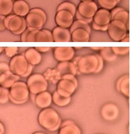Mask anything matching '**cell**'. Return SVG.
Returning a JSON list of instances; mask_svg holds the SVG:
<instances>
[{
    "mask_svg": "<svg viewBox=\"0 0 134 134\" xmlns=\"http://www.w3.org/2000/svg\"><path fill=\"white\" fill-rule=\"evenodd\" d=\"M39 124L46 130L54 131L60 127L61 118L59 113L52 108L43 109L38 116Z\"/></svg>",
    "mask_w": 134,
    "mask_h": 134,
    "instance_id": "6da1fadb",
    "label": "cell"
},
{
    "mask_svg": "<svg viewBox=\"0 0 134 134\" xmlns=\"http://www.w3.org/2000/svg\"><path fill=\"white\" fill-rule=\"evenodd\" d=\"M72 63L76 67L78 74H95L99 66V60L97 54H89L77 57L73 59Z\"/></svg>",
    "mask_w": 134,
    "mask_h": 134,
    "instance_id": "7a4b0ae2",
    "label": "cell"
},
{
    "mask_svg": "<svg viewBox=\"0 0 134 134\" xmlns=\"http://www.w3.org/2000/svg\"><path fill=\"white\" fill-rule=\"evenodd\" d=\"M9 66L10 70L13 74L23 78L31 75L34 69V66L30 64L22 54H17L11 58Z\"/></svg>",
    "mask_w": 134,
    "mask_h": 134,
    "instance_id": "3957f363",
    "label": "cell"
},
{
    "mask_svg": "<svg viewBox=\"0 0 134 134\" xmlns=\"http://www.w3.org/2000/svg\"><path fill=\"white\" fill-rule=\"evenodd\" d=\"M30 91L26 83L17 81L9 88V100L16 105L26 103L28 100Z\"/></svg>",
    "mask_w": 134,
    "mask_h": 134,
    "instance_id": "277c9868",
    "label": "cell"
},
{
    "mask_svg": "<svg viewBox=\"0 0 134 134\" xmlns=\"http://www.w3.org/2000/svg\"><path fill=\"white\" fill-rule=\"evenodd\" d=\"M26 85L31 94L37 95L40 93L47 91L49 83L45 79L43 74L36 73L28 76Z\"/></svg>",
    "mask_w": 134,
    "mask_h": 134,
    "instance_id": "5b68a950",
    "label": "cell"
},
{
    "mask_svg": "<svg viewBox=\"0 0 134 134\" xmlns=\"http://www.w3.org/2000/svg\"><path fill=\"white\" fill-rule=\"evenodd\" d=\"M4 23L6 29L16 35L22 34L27 28L25 18L16 16L14 14L6 16Z\"/></svg>",
    "mask_w": 134,
    "mask_h": 134,
    "instance_id": "8992f818",
    "label": "cell"
},
{
    "mask_svg": "<svg viewBox=\"0 0 134 134\" xmlns=\"http://www.w3.org/2000/svg\"><path fill=\"white\" fill-rule=\"evenodd\" d=\"M107 32L110 39L114 42H120L127 34L126 26L122 22L113 20L108 25Z\"/></svg>",
    "mask_w": 134,
    "mask_h": 134,
    "instance_id": "52a82bcc",
    "label": "cell"
},
{
    "mask_svg": "<svg viewBox=\"0 0 134 134\" xmlns=\"http://www.w3.org/2000/svg\"><path fill=\"white\" fill-rule=\"evenodd\" d=\"M77 88L78 86L70 80L61 79L57 83L56 91L61 96L70 97L74 93Z\"/></svg>",
    "mask_w": 134,
    "mask_h": 134,
    "instance_id": "ba28073f",
    "label": "cell"
},
{
    "mask_svg": "<svg viewBox=\"0 0 134 134\" xmlns=\"http://www.w3.org/2000/svg\"><path fill=\"white\" fill-rule=\"evenodd\" d=\"M75 49L72 47H57L54 48L53 57L60 62L70 61L75 56Z\"/></svg>",
    "mask_w": 134,
    "mask_h": 134,
    "instance_id": "9c48e42d",
    "label": "cell"
},
{
    "mask_svg": "<svg viewBox=\"0 0 134 134\" xmlns=\"http://www.w3.org/2000/svg\"><path fill=\"white\" fill-rule=\"evenodd\" d=\"M98 10V6L93 1L82 2L77 8V12L86 19H93Z\"/></svg>",
    "mask_w": 134,
    "mask_h": 134,
    "instance_id": "30bf717a",
    "label": "cell"
},
{
    "mask_svg": "<svg viewBox=\"0 0 134 134\" xmlns=\"http://www.w3.org/2000/svg\"><path fill=\"white\" fill-rule=\"evenodd\" d=\"M74 16L69 11L60 10L57 11L55 16V21L57 26L69 29L74 22Z\"/></svg>",
    "mask_w": 134,
    "mask_h": 134,
    "instance_id": "8fae6325",
    "label": "cell"
},
{
    "mask_svg": "<svg viewBox=\"0 0 134 134\" xmlns=\"http://www.w3.org/2000/svg\"><path fill=\"white\" fill-rule=\"evenodd\" d=\"M25 17L27 27H32L38 30L42 29L47 20V16H43L38 13L30 11Z\"/></svg>",
    "mask_w": 134,
    "mask_h": 134,
    "instance_id": "7c38bea8",
    "label": "cell"
},
{
    "mask_svg": "<svg viewBox=\"0 0 134 134\" xmlns=\"http://www.w3.org/2000/svg\"><path fill=\"white\" fill-rule=\"evenodd\" d=\"M100 114L107 121L115 120L119 115V109L117 105L113 103H108L103 106L100 110Z\"/></svg>",
    "mask_w": 134,
    "mask_h": 134,
    "instance_id": "4fadbf2b",
    "label": "cell"
},
{
    "mask_svg": "<svg viewBox=\"0 0 134 134\" xmlns=\"http://www.w3.org/2000/svg\"><path fill=\"white\" fill-rule=\"evenodd\" d=\"M33 95L34 97H32V101L36 104L38 107L42 109L49 107V106L53 103L52 95L47 91Z\"/></svg>",
    "mask_w": 134,
    "mask_h": 134,
    "instance_id": "5bb4252c",
    "label": "cell"
},
{
    "mask_svg": "<svg viewBox=\"0 0 134 134\" xmlns=\"http://www.w3.org/2000/svg\"><path fill=\"white\" fill-rule=\"evenodd\" d=\"M111 21L110 11L105 9H98L93 17V23L99 26H107Z\"/></svg>",
    "mask_w": 134,
    "mask_h": 134,
    "instance_id": "9a60e30c",
    "label": "cell"
},
{
    "mask_svg": "<svg viewBox=\"0 0 134 134\" xmlns=\"http://www.w3.org/2000/svg\"><path fill=\"white\" fill-rule=\"evenodd\" d=\"M53 42H71V32L67 28L56 26L51 32Z\"/></svg>",
    "mask_w": 134,
    "mask_h": 134,
    "instance_id": "2e32d148",
    "label": "cell"
},
{
    "mask_svg": "<svg viewBox=\"0 0 134 134\" xmlns=\"http://www.w3.org/2000/svg\"><path fill=\"white\" fill-rule=\"evenodd\" d=\"M58 134H82L80 127L72 120H65L61 122Z\"/></svg>",
    "mask_w": 134,
    "mask_h": 134,
    "instance_id": "e0dca14e",
    "label": "cell"
},
{
    "mask_svg": "<svg viewBox=\"0 0 134 134\" xmlns=\"http://www.w3.org/2000/svg\"><path fill=\"white\" fill-rule=\"evenodd\" d=\"M55 69L59 72L61 76L64 74H72L75 76L78 74L76 67L72 61L60 62Z\"/></svg>",
    "mask_w": 134,
    "mask_h": 134,
    "instance_id": "ac0fdd59",
    "label": "cell"
},
{
    "mask_svg": "<svg viewBox=\"0 0 134 134\" xmlns=\"http://www.w3.org/2000/svg\"><path fill=\"white\" fill-rule=\"evenodd\" d=\"M20 80V76L13 74L11 70L5 72L0 76V86L9 89L16 82Z\"/></svg>",
    "mask_w": 134,
    "mask_h": 134,
    "instance_id": "d6986e66",
    "label": "cell"
},
{
    "mask_svg": "<svg viewBox=\"0 0 134 134\" xmlns=\"http://www.w3.org/2000/svg\"><path fill=\"white\" fill-rule=\"evenodd\" d=\"M23 55L27 62L32 66L38 65L42 61V55L34 47L28 48Z\"/></svg>",
    "mask_w": 134,
    "mask_h": 134,
    "instance_id": "ffe728a7",
    "label": "cell"
},
{
    "mask_svg": "<svg viewBox=\"0 0 134 134\" xmlns=\"http://www.w3.org/2000/svg\"><path fill=\"white\" fill-rule=\"evenodd\" d=\"M30 7L28 3L24 0H19L13 3V13L14 15L20 17H25L30 11Z\"/></svg>",
    "mask_w": 134,
    "mask_h": 134,
    "instance_id": "44dd1931",
    "label": "cell"
},
{
    "mask_svg": "<svg viewBox=\"0 0 134 134\" xmlns=\"http://www.w3.org/2000/svg\"><path fill=\"white\" fill-rule=\"evenodd\" d=\"M116 90L126 97H130V76L124 75L117 80Z\"/></svg>",
    "mask_w": 134,
    "mask_h": 134,
    "instance_id": "7402d4cb",
    "label": "cell"
},
{
    "mask_svg": "<svg viewBox=\"0 0 134 134\" xmlns=\"http://www.w3.org/2000/svg\"><path fill=\"white\" fill-rule=\"evenodd\" d=\"M90 34L83 28H77L71 32V41L73 42H88Z\"/></svg>",
    "mask_w": 134,
    "mask_h": 134,
    "instance_id": "603a6c76",
    "label": "cell"
},
{
    "mask_svg": "<svg viewBox=\"0 0 134 134\" xmlns=\"http://www.w3.org/2000/svg\"><path fill=\"white\" fill-rule=\"evenodd\" d=\"M48 83L57 84L61 80V75L56 69H47L43 74Z\"/></svg>",
    "mask_w": 134,
    "mask_h": 134,
    "instance_id": "cb8c5ba5",
    "label": "cell"
},
{
    "mask_svg": "<svg viewBox=\"0 0 134 134\" xmlns=\"http://www.w3.org/2000/svg\"><path fill=\"white\" fill-rule=\"evenodd\" d=\"M35 42H53L52 33L47 29L38 30L36 36Z\"/></svg>",
    "mask_w": 134,
    "mask_h": 134,
    "instance_id": "d4e9b609",
    "label": "cell"
},
{
    "mask_svg": "<svg viewBox=\"0 0 134 134\" xmlns=\"http://www.w3.org/2000/svg\"><path fill=\"white\" fill-rule=\"evenodd\" d=\"M52 102L54 103V104L57 106L63 107L70 104V103L71 102V97H65L61 96L55 90L52 94Z\"/></svg>",
    "mask_w": 134,
    "mask_h": 134,
    "instance_id": "484cf974",
    "label": "cell"
},
{
    "mask_svg": "<svg viewBox=\"0 0 134 134\" xmlns=\"http://www.w3.org/2000/svg\"><path fill=\"white\" fill-rule=\"evenodd\" d=\"M119 20V21L123 23L126 26L127 30H129V28H130V24H130V15H129V13L124 8L121 9L120 11H118L114 15L113 19H111V20Z\"/></svg>",
    "mask_w": 134,
    "mask_h": 134,
    "instance_id": "4316f807",
    "label": "cell"
},
{
    "mask_svg": "<svg viewBox=\"0 0 134 134\" xmlns=\"http://www.w3.org/2000/svg\"><path fill=\"white\" fill-rule=\"evenodd\" d=\"M13 0H0V15L7 16L13 12Z\"/></svg>",
    "mask_w": 134,
    "mask_h": 134,
    "instance_id": "83f0119b",
    "label": "cell"
},
{
    "mask_svg": "<svg viewBox=\"0 0 134 134\" xmlns=\"http://www.w3.org/2000/svg\"><path fill=\"white\" fill-rule=\"evenodd\" d=\"M103 60L108 62L114 61L117 59V55L114 53L110 47H103V48L100 51L99 54Z\"/></svg>",
    "mask_w": 134,
    "mask_h": 134,
    "instance_id": "f1b7e54d",
    "label": "cell"
},
{
    "mask_svg": "<svg viewBox=\"0 0 134 134\" xmlns=\"http://www.w3.org/2000/svg\"><path fill=\"white\" fill-rule=\"evenodd\" d=\"M77 28H83V29L86 30V31L89 32V33L91 34V26H90V24L88 23H87L86 22L83 21L82 20H76L73 22V23L72 24L71 26L69 28L70 32H72L73 30H74L75 29Z\"/></svg>",
    "mask_w": 134,
    "mask_h": 134,
    "instance_id": "f546056e",
    "label": "cell"
},
{
    "mask_svg": "<svg viewBox=\"0 0 134 134\" xmlns=\"http://www.w3.org/2000/svg\"><path fill=\"white\" fill-rule=\"evenodd\" d=\"M60 10H66V11H69V12L72 14L73 16H75L76 13L77 11V8L74 3H71V2H65L60 3L58 6L57 9V11H59Z\"/></svg>",
    "mask_w": 134,
    "mask_h": 134,
    "instance_id": "4dcf8cb0",
    "label": "cell"
},
{
    "mask_svg": "<svg viewBox=\"0 0 134 134\" xmlns=\"http://www.w3.org/2000/svg\"><path fill=\"white\" fill-rule=\"evenodd\" d=\"M97 2L101 8L108 11L114 9L118 4L117 0H97Z\"/></svg>",
    "mask_w": 134,
    "mask_h": 134,
    "instance_id": "1f68e13d",
    "label": "cell"
},
{
    "mask_svg": "<svg viewBox=\"0 0 134 134\" xmlns=\"http://www.w3.org/2000/svg\"><path fill=\"white\" fill-rule=\"evenodd\" d=\"M9 100V90L2 87L0 92V104H5Z\"/></svg>",
    "mask_w": 134,
    "mask_h": 134,
    "instance_id": "d6a6232c",
    "label": "cell"
},
{
    "mask_svg": "<svg viewBox=\"0 0 134 134\" xmlns=\"http://www.w3.org/2000/svg\"><path fill=\"white\" fill-rule=\"evenodd\" d=\"M112 50L116 55H126L130 52V47H112Z\"/></svg>",
    "mask_w": 134,
    "mask_h": 134,
    "instance_id": "836d02e7",
    "label": "cell"
},
{
    "mask_svg": "<svg viewBox=\"0 0 134 134\" xmlns=\"http://www.w3.org/2000/svg\"><path fill=\"white\" fill-rule=\"evenodd\" d=\"M4 51L7 57L13 58L17 55L19 51L18 47H4Z\"/></svg>",
    "mask_w": 134,
    "mask_h": 134,
    "instance_id": "e575fe53",
    "label": "cell"
},
{
    "mask_svg": "<svg viewBox=\"0 0 134 134\" xmlns=\"http://www.w3.org/2000/svg\"><path fill=\"white\" fill-rule=\"evenodd\" d=\"M9 70H10V69L9 66L7 63H3V62L0 63V76L3 73H5L7 71H9Z\"/></svg>",
    "mask_w": 134,
    "mask_h": 134,
    "instance_id": "d590c367",
    "label": "cell"
},
{
    "mask_svg": "<svg viewBox=\"0 0 134 134\" xmlns=\"http://www.w3.org/2000/svg\"><path fill=\"white\" fill-rule=\"evenodd\" d=\"M61 79H68L71 80L72 82H74L76 86H78V82L77 78H76L75 76H73L72 74H64L61 76Z\"/></svg>",
    "mask_w": 134,
    "mask_h": 134,
    "instance_id": "8d00e7d4",
    "label": "cell"
},
{
    "mask_svg": "<svg viewBox=\"0 0 134 134\" xmlns=\"http://www.w3.org/2000/svg\"><path fill=\"white\" fill-rule=\"evenodd\" d=\"M97 57L98 58V60H99V66H98L97 70L95 72V74L97 73H99L100 72L102 71V70L103 69L104 67V60L103 59H102V57L99 55V54H97Z\"/></svg>",
    "mask_w": 134,
    "mask_h": 134,
    "instance_id": "74e56055",
    "label": "cell"
},
{
    "mask_svg": "<svg viewBox=\"0 0 134 134\" xmlns=\"http://www.w3.org/2000/svg\"><path fill=\"white\" fill-rule=\"evenodd\" d=\"M91 27L93 30L97 31H103V32H105V31L107 30V28H108V26H99L96 25L94 23H91Z\"/></svg>",
    "mask_w": 134,
    "mask_h": 134,
    "instance_id": "f35d334b",
    "label": "cell"
},
{
    "mask_svg": "<svg viewBox=\"0 0 134 134\" xmlns=\"http://www.w3.org/2000/svg\"><path fill=\"white\" fill-rule=\"evenodd\" d=\"M38 52L40 53H46L52 49L51 47H34Z\"/></svg>",
    "mask_w": 134,
    "mask_h": 134,
    "instance_id": "ab89813d",
    "label": "cell"
},
{
    "mask_svg": "<svg viewBox=\"0 0 134 134\" xmlns=\"http://www.w3.org/2000/svg\"><path fill=\"white\" fill-rule=\"evenodd\" d=\"M6 16H3V15H0V32L1 31H3L6 29L5 26V19Z\"/></svg>",
    "mask_w": 134,
    "mask_h": 134,
    "instance_id": "60d3db41",
    "label": "cell"
},
{
    "mask_svg": "<svg viewBox=\"0 0 134 134\" xmlns=\"http://www.w3.org/2000/svg\"><path fill=\"white\" fill-rule=\"evenodd\" d=\"M120 42H130V36H129L128 34H126V36H125L124 38L123 39L120 41Z\"/></svg>",
    "mask_w": 134,
    "mask_h": 134,
    "instance_id": "b9f144b4",
    "label": "cell"
},
{
    "mask_svg": "<svg viewBox=\"0 0 134 134\" xmlns=\"http://www.w3.org/2000/svg\"><path fill=\"white\" fill-rule=\"evenodd\" d=\"M0 130L2 131V133H3V134H4L5 133V127L4 126H3V123L2 122H0Z\"/></svg>",
    "mask_w": 134,
    "mask_h": 134,
    "instance_id": "7bdbcfd3",
    "label": "cell"
},
{
    "mask_svg": "<svg viewBox=\"0 0 134 134\" xmlns=\"http://www.w3.org/2000/svg\"><path fill=\"white\" fill-rule=\"evenodd\" d=\"M103 48V47H91V49L95 50V51H99V50L100 51Z\"/></svg>",
    "mask_w": 134,
    "mask_h": 134,
    "instance_id": "ee69618b",
    "label": "cell"
},
{
    "mask_svg": "<svg viewBox=\"0 0 134 134\" xmlns=\"http://www.w3.org/2000/svg\"><path fill=\"white\" fill-rule=\"evenodd\" d=\"M32 134H46V133L42 132V131H37V132H34Z\"/></svg>",
    "mask_w": 134,
    "mask_h": 134,
    "instance_id": "f6af8a7d",
    "label": "cell"
},
{
    "mask_svg": "<svg viewBox=\"0 0 134 134\" xmlns=\"http://www.w3.org/2000/svg\"><path fill=\"white\" fill-rule=\"evenodd\" d=\"M4 51V47H0V54L2 53L3 51Z\"/></svg>",
    "mask_w": 134,
    "mask_h": 134,
    "instance_id": "bcb514c9",
    "label": "cell"
},
{
    "mask_svg": "<svg viewBox=\"0 0 134 134\" xmlns=\"http://www.w3.org/2000/svg\"><path fill=\"white\" fill-rule=\"evenodd\" d=\"M81 2H87V1H93V0H80Z\"/></svg>",
    "mask_w": 134,
    "mask_h": 134,
    "instance_id": "7dc6e473",
    "label": "cell"
},
{
    "mask_svg": "<svg viewBox=\"0 0 134 134\" xmlns=\"http://www.w3.org/2000/svg\"><path fill=\"white\" fill-rule=\"evenodd\" d=\"M74 49H81V47H76Z\"/></svg>",
    "mask_w": 134,
    "mask_h": 134,
    "instance_id": "c3c4849f",
    "label": "cell"
},
{
    "mask_svg": "<svg viewBox=\"0 0 134 134\" xmlns=\"http://www.w3.org/2000/svg\"><path fill=\"white\" fill-rule=\"evenodd\" d=\"M120 1H121V0H117V2H118V3H119V2H120Z\"/></svg>",
    "mask_w": 134,
    "mask_h": 134,
    "instance_id": "681fc988",
    "label": "cell"
},
{
    "mask_svg": "<svg viewBox=\"0 0 134 134\" xmlns=\"http://www.w3.org/2000/svg\"><path fill=\"white\" fill-rule=\"evenodd\" d=\"M0 134H3V133H2V131H1V130H0Z\"/></svg>",
    "mask_w": 134,
    "mask_h": 134,
    "instance_id": "f907efd6",
    "label": "cell"
},
{
    "mask_svg": "<svg viewBox=\"0 0 134 134\" xmlns=\"http://www.w3.org/2000/svg\"><path fill=\"white\" fill-rule=\"evenodd\" d=\"M1 88H2V87L0 86V92H1Z\"/></svg>",
    "mask_w": 134,
    "mask_h": 134,
    "instance_id": "816d5d0a",
    "label": "cell"
},
{
    "mask_svg": "<svg viewBox=\"0 0 134 134\" xmlns=\"http://www.w3.org/2000/svg\"><path fill=\"white\" fill-rule=\"evenodd\" d=\"M13 1H15L16 2V1H19V0H13Z\"/></svg>",
    "mask_w": 134,
    "mask_h": 134,
    "instance_id": "f5cc1de1",
    "label": "cell"
}]
</instances>
